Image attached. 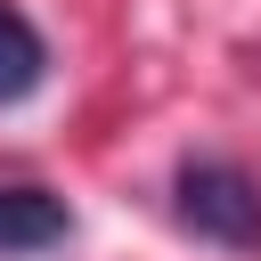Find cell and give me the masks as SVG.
<instances>
[{
  "instance_id": "1",
  "label": "cell",
  "mask_w": 261,
  "mask_h": 261,
  "mask_svg": "<svg viewBox=\"0 0 261 261\" xmlns=\"http://www.w3.org/2000/svg\"><path fill=\"white\" fill-rule=\"evenodd\" d=\"M179 220L220 245V253H261V188L228 155H188L179 163Z\"/></svg>"
},
{
  "instance_id": "2",
  "label": "cell",
  "mask_w": 261,
  "mask_h": 261,
  "mask_svg": "<svg viewBox=\"0 0 261 261\" xmlns=\"http://www.w3.org/2000/svg\"><path fill=\"white\" fill-rule=\"evenodd\" d=\"M73 228V212L49 188H0V253H41Z\"/></svg>"
},
{
  "instance_id": "3",
  "label": "cell",
  "mask_w": 261,
  "mask_h": 261,
  "mask_svg": "<svg viewBox=\"0 0 261 261\" xmlns=\"http://www.w3.org/2000/svg\"><path fill=\"white\" fill-rule=\"evenodd\" d=\"M41 73H49V41L33 33V16H24V8H8V0H0V106L33 98V90H41Z\"/></svg>"
}]
</instances>
